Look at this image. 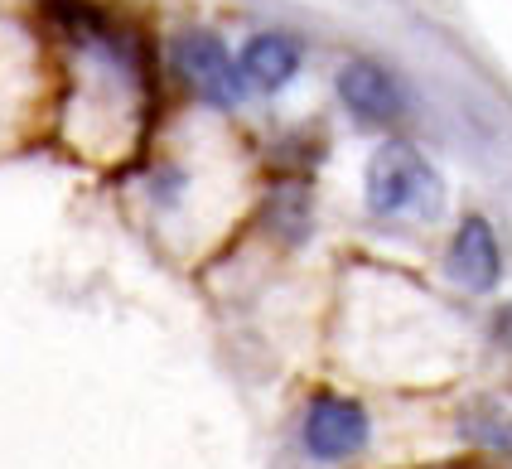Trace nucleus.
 Wrapping results in <instances>:
<instances>
[{
  "instance_id": "1",
  "label": "nucleus",
  "mask_w": 512,
  "mask_h": 469,
  "mask_svg": "<svg viewBox=\"0 0 512 469\" xmlns=\"http://www.w3.org/2000/svg\"><path fill=\"white\" fill-rule=\"evenodd\" d=\"M368 208L377 218H430L440 208V175L406 141H387L368 160Z\"/></svg>"
},
{
  "instance_id": "2",
  "label": "nucleus",
  "mask_w": 512,
  "mask_h": 469,
  "mask_svg": "<svg viewBox=\"0 0 512 469\" xmlns=\"http://www.w3.org/2000/svg\"><path fill=\"white\" fill-rule=\"evenodd\" d=\"M174 68H179V78L199 92L208 107H237L242 92H247L228 44L208 30H189L174 39Z\"/></svg>"
},
{
  "instance_id": "3",
  "label": "nucleus",
  "mask_w": 512,
  "mask_h": 469,
  "mask_svg": "<svg viewBox=\"0 0 512 469\" xmlns=\"http://www.w3.org/2000/svg\"><path fill=\"white\" fill-rule=\"evenodd\" d=\"M300 436H305V450H310L314 460H324V465L353 460V455L368 445V411L358 407V402H348V397L324 392V397H314L310 411H305Z\"/></svg>"
},
{
  "instance_id": "4",
  "label": "nucleus",
  "mask_w": 512,
  "mask_h": 469,
  "mask_svg": "<svg viewBox=\"0 0 512 469\" xmlns=\"http://www.w3.org/2000/svg\"><path fill=\"white\" fill-rule=\"evenodd\" d=\"M450 276L474 295L493 291L498 276H503V247H498V233H493V223L479 218V213H469V218L455 228V242H450Z\"/></svg>"
},
{
  "instance_id": "5",
  "label": "nucleus",
  "mask_w": 512,
  "mask_h": 469,
  "mask_svg": "<svg viewBox=\"0 0 512 469\" xmlns=\"http://www.w3.org/2000/svg\"><path fill=\"white\" fill-rule=\"evenodd\" d=\"M339 102L363 121V126H387V121L401 117V88L397 78L372 59H353L339 73Z\"/></svg>"
},
{
  "instance_id": "6",
  "label": "nucleus",
  "mask_w": 512,
  "mask_h": 469,
  "mask_svg": "<svg viewBox=\"0 0 512 469\" xmlns=\"http://www.w3.org/2000/svg\"><path fill=\"white\" fill-rule=\"evenodd\" d=\"M237 73H242V83L256 92L285 88V83L300 73V44L281 30L252 34L247 49H242V59H237Z\"/></svg>"
}]
</instances>
